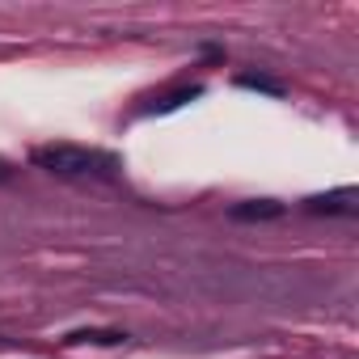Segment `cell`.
Instances as JSON below:
<instances>
[{
	"label": "cell",
	"mask_w": 359,
	"mask_h": 359,
	"mask_svg": "<svg viewBox=\"0 0 359 359\" xmlns=\"http://www.w3.org/2000/svg\"><path fill=\"white\" fill-rule=\"evenodd\" d=\"M34 165L47 173H64V177H81V173H106L114 161L97 156L89 148H72V144H47L34 152Z\"/></svg>",
	"instance_id": "cell-1"
},
{
	"label": "cell",
	"mask_w": 359,
	"mask_h": 359,
	"mask_svg": "<svg viewBox=\"0 0 359 359\" xmlns=\"http://www.w3.org/2000/svg\"><path fill=\"white\" fill-rule=\"evenodd\" d=\"M229 216H233V220H245V224L279 220V216H283V203H279V199H245V203H233Z\"/></svg>",
	"instance_id": "cell-2"
},
{
	"label": "cell",
	"mask_w": 359,
	"mask_h": 359,
	"mask_svg": "<svg viewBox=\"0 0 359 359\" xmlns=\"http://www.w3.org/2000/svg\"><path fill=\"white\" fill-rule=\"evenodd\" d=\"M355 199H359L355 191H334V195H313V199H309V212H346V216H351V212H355Z\"/></svg>",
	"instance_id": "cell-3"
},
{
	"label": "cell",
	"mask_w": 359,
	"mask_h": 359,
	"mask_svg": "<svg viewBox=\"0 0 359 359\" xmlns=\"http://www.w3.org/2000/svg\"><path fill=\"white\" fill-rule=\"evenodd\" d=\"M203 89L199 85H187V89H173V93H165L161 102H152V114H165V110H177V106H187L191 97H199Z\"/></svg>",
	"instance_id": "cell-4"
},
{
	"label": "cell",
	"mask_w": 359,
	"mask_h": 359,
	"mask_svg": "<svg viewBox=\"0 0 359 359\" xmlns=\"http://www.w3.org/2000/svg\"><path fill=\"white\" fill-rule=\"evenodd\" d=\"M68 342H97V346H114V342H123V330H76V334H68Z\"/></svg>",
	"instance_id": "cell-5"
},
{
	"label": "cell",
	"mask_w": 359,
	"mask_h": 359,
	"mask_svg": "<svg viewBox=\"0 0 359 359\" xmlns=\"http://www.w3.org/2000/svg\"><path fill=\"white\" fill-rule=\"evenodd\" d=\"M237 85H241V89H258V93H275V97L283 93V85L271 81V76H237Z\"/></svg>",
	"instance_id": "cell-6"
},
{
	"label": "cell",
	"mask_w": 359,
	"mask_h": 359,
	"mask_svg": "<svg viewBox=\"0 0 359 359\" xmlns=\"http://www.w3.org/2000/svg\"><path fill=\"white\" fill-rule=\"evenodd\" d=\"M0 182H9V161L0 156Z\"/></svg>",
	"instance_id": "cell-7"
}]
</instances>
